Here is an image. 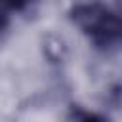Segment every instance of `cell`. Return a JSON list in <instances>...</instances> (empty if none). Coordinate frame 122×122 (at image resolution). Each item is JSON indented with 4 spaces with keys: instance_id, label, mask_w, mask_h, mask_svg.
Wrapping results in <instances>:
<instances>
[{
    "instance_id": "6da1fadb",
    "label": "cell",
    "mask_w": 122,
    "mask_h": 122,
    "mask_svg": "<svg viewBox=\"0 0 122 122\" xmlns=\"http://www.w3.org/2000/svg\"><path fill=\"white\" fill-rule=\"evenodd\" d=\"M69 19L88 36L93 48L114 51L120 46V15L105 0H76L69 10Z\"/></svg>"
},
{
    "instance_id": "7a4b0ae2",
    "label": "cell",
    "mask_w": 122,
    "mask_h": 122,
    "mask_svg": "<svg viewBox=\"0 0 122 122\" xmlns=\"http://www.w3.org/2000/svg\"><path fill=\"white\" fill-rule=\"evenodd\" d=\"M67 122H109V120L99 112L86 111L82 107H72L69 116H67Z\"/></svg>"
},
{
    "instance_id": "3957f363",
    "label": "cell",
    "mask_w": 122,
    "mask_h": 122,
    "mask_svg": "<svg viewBox=\"0 0 122 122\" xmlns=\"http://www.w3.org/2000/svg\"><path fill=\"white\" fill-rule=\"evenodd\" d=\"M30 4L32 0H0V6L6 11H25Z\"/></svg>"
},
{
    "instance_id": "277c9868",
    "label": "cell",
    "mask_w": 122,
    "mask_h": 122,
    "mask_svg": "<svg viewBox=\"0 0 122 122\" xmlns=\"http://www.w3.org/2000/svg\"><path fill=\"white\" fill-rule=\"evenodd\" d=\"M8 27H10V15H8V11L0 6V40H2L4 34L8 32Z\"/></svg>"
}]
</instances>
